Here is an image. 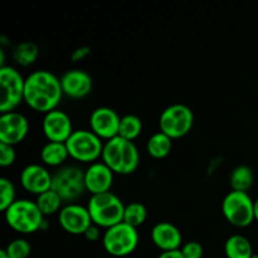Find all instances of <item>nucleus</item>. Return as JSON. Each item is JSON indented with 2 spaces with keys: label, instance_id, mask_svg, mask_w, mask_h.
<instances>
[{
  "label": "nucleus",
  "instance_id": "obj_4",
  "mask_svg": "<svg viewBox=\"0 0 258 258\" xmlns=\"http://www.w3.org/2000/svg\"><path fill=\"white\" fill-rule=\"evenodd\" d=\"M123 202L112 191L91 196L88 199L87 209L90 212L92 223L103 231L123 221L125 212Z\"/></svg>",
  "mask_w": 258,
  "mask_h": 258
},
{
  "label": "nucleus",
  "instance_id": "obj_26",
  "mask_svg": "<svg viewBox=\"0 0 258 258\" xmlns=\"http://www.w3.org/2000/svg\"><path fill=\"white\" fill-rule=\"evenodd\" d=\"M146 218H148V209L140 202H131L125 206L122 222H125L128 226L139 228L145 223Z\"/></svg>",
  "mask_w": 258,
  "mask_h": 258
},
{
  "label": "nucleus",
  "instance_id": "obj_9",
  "mask_svg": "<svg viewBox=\"0 0 258 258\" xmlns=\"http://www.w3.org/2000/svg\"><path fill=\"white\" fill-rule=\"evenodd\" d=\"M194 125V113L184 103H173L164 108L159 117V131L176 140L188 135Z\"/></svg>",
  "mask_w": 258,
  "mask_h": 258
},
{
  "label": "nucleus",
  "instance_id": "obj_19",
  "mask_svg": "<svg viewBox=\"0 0 258 258\" xmlns=\"http://www.w3.org/2000/svg\"><path fill=\"white\" fill-rule=\"evenodd\" d=\"M40 161L48 168H62L70 158L66 143H52L47 141L40 149Z\"/></svg>",
  "mask_w": 258,
  "mask_h": 258
},
{
  "label": "nucleus",
  "instance_id": "obj_15",
  "mask_svg": "<svg viewBox=\"0 0 258 258\" xmlns=\"http://www.w3.org/2000/svg\"><path fill=\"white\" fill-rule=\"evenodd\" d=\"M52 175L43 164H29L20 171V185L25 191L38 197L52 189Z\"/></svg>",
  "mask_w": 258,
  "mask_h": 258
},
{
  "label": "nucleus",
  "instance_id": "obj_35",
  "mask_svg": "<svg viewBox=\"0 0 258 258\" xmlns=\"http://www.w3.org/2000/svg\"><path fill=\"white\" fill-rule=\"evenodd\" d=\"M0 258H9V256H8L7 252H5L4 249H2V251H0Z\"/></svg>",
  "mask_w": 258,
  "mask_h": 258
},
{
  "label": "nucleus",
  "instance_id": "obj_8",
  "mask_svg": "<svg viewBox=\"0 0 258 258\" xmlns=\"http://www.w3.org/2000/svg\"><path fill=\"white\" fill-rule=\"evenodd\" d=\"M0 113L17 111L20 103L24 102L25 77L13 66L0 67Z\"/></svg>",
  "mask_w": 258,
  "mask_h": 258
},
{
  "label": "nucleus",
  "instance_id": "obj_5",
  "mask_svg": "<svg viewBox=\"0 0 258 258\" xmlns=\"http://www.w3.org/2000/svg\"><path fill=\"white\" fill-rule=\"evenodd\" d=\"M66 145L71 159L78 163L93 164L102 158L105 141L101 140L90 128H78L73 131Z\"/></svg>",
  "mask_w": 258,
  "mask_h": 258
},
{
  "label": "nucleus",
  "instance_id": "obj_31",
  "mask_svg": "<svg viewBox=\"0 0 258 258\" xmlns=\"http://www.w3.org/2000/svg\"><path fill=\"white\" fill-rule=\"evenodd\" d=\"M102 228H100V227L96 226V224L93 223L88 227V229L85 232V234H83V237L90 242H98L100 239H102Z\"/></svg>",
  "mask_w": 258,
  "mask_h": 258
},
{
  "label": "nucleus",
  "instance_id": "obj_24",
  "mask_svg": "<svg viewBox=\"0 0 258 258\" xmlns=\"http://www.w3.org/2000/svg\"><path fill=\"white\" fill-rule=\"evenodd\" d=\"M143 121L139 116L134 113H127L121 117L120 128H118V136L125 140L135 141L143 133Z\"/></svg>",
  "mask_w": 258,
  "mask_h": 258
},
{
  "label": "nucleus",
  "instance_id": "obj_29",
  "mask_svg": "<svg viewBox=\"0 0 258 258\" xmlns=\"http://www.w3.org/2000/svg\"><path fill=\"white\" fill-rule=\"evenodd\" d=\"M180 252L184 258H203L204 247L198 241H188L183 243Z\"/></svg>",
  "mask_w": 258,
  "mask_h": 258
},
{
  "label": "nucleus",
  "instance_id": "obj_16",
  "mask_svg": "<svg viewBox=\"0 0 258 258\" xmlns=\"http://www.w3.org/2000/svg\"><path fill=\"white\" fill-rule=\"evenodd\" d=\"M60 86L66 97L81 100L92 92L93 81L90 73L80 68H75L63 73L60 77Z\"/></svg>",
  "mask_w": 258,
  "mask_h": 258
},
{
  "label": "nucleus",
  "instance_id": "obj_10",
  "mask_svg": "<svg viewBox=\"0 0 258 258\" xmlns=\"http://www.w3.org/2000/svg\"><path fill=\"white\" fill-rule=\"evenodd\" d=\"M253 202L248 193L231 190L222 201V214L231 226L246 228L254 222Z\"/></svg>",
  "mask_w": 258,
  "mask_h": 258
},
{
  "label": "nucleus",
  "instance_id": "obj_14",
  "mask_svg": "<svg viewBox=\"0 0 258 258\" xmlns=\"http://www.w3.org/2000/svg\"><path fill=\"white\" fill-rule=\"evenodd\" d=\"M42 131L48 141L67 143L75 128H73L72 118L70 117V115L57 108L43 116Z\"/></svg>",
  "mask_w": 258,
  "mask_h": 258
},
{
  "label": "nucleus",
  "instance_id": "obj_32",
  "mask_svg": "<svg viewBox=\"0 0 258 258\" xmlns=\"http://www.w3.org/2000/svg\"><path fill=\"white\" fill-rule=\"evenodd\" d=\"M91 50L92 49L88 45H82V47H78L73 50L72 54H71V58H72L73 62H80V60L86 59L91 54Z\"/></svg>",
  "mask_w": 258,
  "mask_h": 258
},
{
  "label": "nucleus",
  "instance_id": "obj_11",
  "mask_svg": "<svg viewBox=\"0 0 258 258\" xmlns=\"http://www.w3.org/2000/svg\"><path fill=\"white\" fill-rule=\"evenodd\" d=\"M58 223L60 228L72 236H83L88 227L92 224L87 206L68 203L63 206L58 213Z\"/></svg>",
  "mask_w": 258,
  "mask_h": 258
},
{
  "label": "nucleus",
  "instance_id": "obj_27",
  "mask_svg": "<svg viewBox=\"0 0 258 258\" xmlns=\"http://www.w3.org/2000/svg\"><path fill=\"white\" fill-rule=\"evenodd\" d=\"M9 258H29L32 253V244L28 239L19 237L14 238L4 248Z\"/></svg>",
  "mask_w": 258,
  "mask_h": 258
},
{
  "label": "nucleus",
  "instance_id": "obj_23",
  "mask_svg": "<svg viewBox=\"0 0 258 258\" xmlns=\"http://www.w3.org/2000/svg\"><path fill=\"white\" fill-rule=\"evenodd\" d=\"M35 203H37L38 208H39V211L42 212L45 218L58 214L60 209L63 208V206H64V202L62 201V198L55 191H53L52 189L38 196L37 199H35Z\"/></svg>",
  "mask_w": 258,
  "mask_h": 258
},
{
  "label": "nucleus",
  "instance_id": "obj_6",
  "mask_svg": "<svg viewBox=\"0 0 258 258\" xmlns=\"http://www.w3.org/2000/svg\"><path fill=\"white\" fill-rule=\"evenodd\" d=\"M139 232L138 228L128 226L125 222L116 224L103 231L101 242L102 247L110 256L112 257H126L135 252L139 246Z\"/></svg>",
  "mask_w": 258,
  "mask_h": 258
},
{
  "label": "nucleus",
  "instance_id": "obj_3",
  "mask_svg": "<svg viewBox=\"0 0 258 258\" xmlns=\"http://www.w3.org/2000/svg\"><path fill=\"white\" fill-rule=\"evenodd\" d=\"M4 218L10 229L23 236L44 231L48 226L47 218L39 211L35 201L30 199H17L4 212Z\"/></svg>",
  "mask_w": 258,
  "mask_h": 258
},
{
  "label": "nucleus",
  "instance_id": "obj_13",
  "mask_svg": "<svg viewBox=\"0 0 258 258\" xmlns=\"http://www.w3.org/2000/svg\"><path fill=\"white\" fill-rule=\"evenodd\" d=\"M121 117L113 108L101 106L90 115V130L102 141H108L118 136Z\"/></svg>",
  "mask_w": 258,
  "mask_h": 258
},
{
  "label": "nucleus",
  "instance_id": "obj_28",
  "mask_svg": "<svg viewBox=\"0 0 258 258\" xmlns=\"http://www.w3.org/2000/svg\"><path fill=\"white\" fill-rule=\"evenodd\" d=\"M17 201L15 186L10 179L2 176L0 178V211L4 213L14 202Z\"/></svg>",
  "mask_w": 258,
  "mask_h": 258
},
{
  "label": "nucleus",
  "instance_id": "obj_21",
  "mask_svg": "<svg viewBox=\"0 0 258 258\" xmlns=\"http://www.w3.org/2000/svg\"><path fill=\"white\" fill-rule=\"evenodd\" d=\"M171 150H173V139L161 131L153 134L148 139L146 151L153 159H156V160L165 159L171 153Z\"/></svg>",
  "mask_w": 258,
  "mask_h": 258
},
{
  "label": "nucleus",
  "instance_id": "obj_12",
  "mask_svg": "<svg viewBox=\"0 0 258 258\" xmlns=\"http://www.w3.org/2000/svg\"><path fill=\"white\" fill-rule=\"evenodd\" d=\"M29 134V121L18 111L0 115V144L17 146Z\"/></svg>",
  "mask_w": 258,
  "mask_h": 258
},
{
  "label": "nucleus",
  "instance_id": "obj_22",
  "mask_svg": "<svg viewBox=\"0 0 258 258\" xmlns=\"http://www.w3.org/2000/svg\"><path fill=\"white\" fill-rule=\"evenodd\" d=\"M254 183V173L249 166L238 165L232 170L229 175V185L232 190L248 193Z\"/></svg>",
  "mask_w": 258,
  "mask_h": 258
},
{
  "label": "nucleus",
  "instance_id": "obj_2",
  "mask_svg": "<svg viewBox=\"0 0 258 258\" xmlns=\"http://www.w3.org/2000/svg\"><path fill=\"white\" fill-rule=\"evenodd\" d=\"M101 161L106 164L115 175H130L140 165V151L134 141L117 138L105 141Z\"/></svg>",
  "mask_w": 258,
  "mask_h": 258
},
{
  "label": "nucleus",
  "instance_id": "obj_34",
  "mask_svg": "<svg viewBox=\"0 0 258 258\" xmlns=\"http://www.w3.org/2000/svg\"><path fill=\"white\" fill-rule=\"evenodd\" d=\"M253 211H254V221L258 222V198L253 202Z\"/></svg>",
  "mask_w": 258,
  "mask_h": 258
},
{
  "label": "nucleus",
  "instance_id": "obj_17",
  "mask_svg": "<svg viewBox=\"0 0 258 258\" xmlns=\"http://www.w3.org/2000/svg\"><path fill=\"white\" fill-rule=\"evenodd\" d=\"M115 173L103 161L90 164L85 170L86 190L91 196L111 191L113 185Z\"/></svg>",
  "mask_w": 258,
  "mask_h": 258
},
{
  "label": "nucleus",
  "instance_id": "obj_25",
  "mask_svg": "<svg viewBox=\"0 0 258 258\" xmlns=\"http://www.w3.org/2000/svg\"><path fill=\"white\" fill-rule=\"evenodd\" d=\"M38 57H39V48L35 43L32 42L19 43L13 50V58L17 64L22 67H29L34 64Z\"/></svg>",
  "mask_w": 258,
  "mask_h": 258
},
{
  "label": "nucleus",
  "instance_id": "obj_7",
  "mask_svg": "<svg viewBox=\"0 0 258 258\" xmlns=\"http://www.w3.org/2000/svg\"><path fill=\"white\" fill-rule=\"evenodd\" d=\"M52 190L64 203H73L86 193L85 170L76 165H64L52 175Z\"/></svg>",
  "mask_w": 258,
  "mask_h": 258
},
{
  "label": "nucleus",
  "instance_id": "obj_1",
  "mask_svg": "<svg viewBox=\"0 0 258 258\" xmlns=\"http://www.w3.org/2000/svg\"><path fill=\"white\" fill-rule=\"evenodd\" d=\"M63 96L60 78L50 71H33L25 77L24 103L35 112L45 115L57 110Z\"/></svg>",
  "mask_w": 258,
  "mask_h": 258
},
{
  "label": "nucleus",
  "instance_id": "obj_33",
  "mask_svg": "<svg viewBox=\"0 0 258 258\" xmlns=\"http://www.w3.org/2000/svg\"><path fill=\"white\" fill-rule=\"evenodd\" d=\"M158 258H184L183 253L180 252V249H176V251H170V252H161L159 254Z\"/></svg>",
  "mask_w": 258,
  "mask_h": 258
},
{
  "label": "nucleus",
  "instance_id": "obj_30",
  "mask_svg": "<svg viewBox=\"0 0 258 258\" xmlns=\"http://www.w3.org/2000/svg\"><path fill=\"white\" fill-rule=\"evenodd\" d=\"M17 160V153L14 146L0 144V165L3 168H9Z\"/></svg>",
  "mask_w": 258,
  "mask_h": 258
},
{
  "label": "nucleus",
  "instance_id": "obj_20",
  "mask_svg": "<svg viewBox=\"0 0 258 258\" xmlns=\"http://www.w3.org/2000/svg\"><path fill=\"white\" fill-rule=\"evenodd\" d=\"M224 254L227 258H252L254 252L247 237L242 234H232L224 243Z\"/></svg>",
  "mask_w": 258,
  "mask_h": 258
},
{
  "label": "nucleus",
  "instance_id": "obj_18",
  "mask_svg": "<svg viewBox=\"0 0 258 258\" xmlns=\"http://www.w3.org/2000/svg\"><path fill=\"white\" fill-rule=\"evenodd\" d=\"M151 242L161 252L180 249L183 246V236L175 224L171 222H159L151 228Z\"/></svg>",
  "mask_w": 258,
  "mask_h": 258
}]
</instances>
